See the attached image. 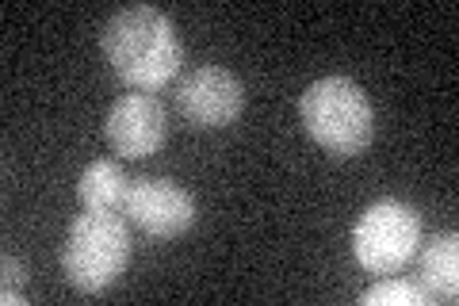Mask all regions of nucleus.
<instances>
[{
  "label": "nucleus",
  "instance_id": "3",
  "mask_svg": "<svg viewBox=\"0 0 459 306\" xmlns=\"http://www.w3.org/2000/svg\"><path fill=\"white\" fill-rule=\"evenodd\" d=\"M134 238L123 214L84 211L74 218L62 245V272L81 295L108 291L131 265Z\"/></svg>",
  "mask_w": 459,
  "mask_h": 306
},
{
  "label": "nucleus",
  "instance_id": "4",
  "mask_svg": "<svg viewBox=\"0 0 459 306\" xmlns=\"http://www.w3.org/2000/svg\"><path fill=\"white\" fill-rule=\"evenodd\" d=\"M421 245V214L402 199H376L352 226V257L371 275H394Z\"/></svg>",
  "mask_w": 459,
  "mask_h": 306
},
{
  "label": "nucleus",
  "instance_id": "2",
  "mask_svg": "<svg viewBox=\"0 0 459 306\" xmlns=\"http://www.w3.org/2000/svg\"><path fill=\"white\" fill-rule=\"evenodd\" d=\"M307 135L333 157H360L376 138V108L352 77H322L299 100Z\"/></svg>",
  "mask_w": 459,
  "mask_h": 306
},
{
  "label": "nucleus",
  "instance_id": "6",
  "mask_svg": "<svg viewBox=\"0 0 459 306\" xmlns=\"http://www.w3.org/2000/svg\"><path fill=\"white\" fill-rule=\"evenodd\" d=\"M123 214L150 238H180L188 234L199 218L195 196L169 177H138L131 180Z\"/></svg>",
  "mask_w": 459,
  "mask_h": 306
},
{
  "label": "nucleus",
  "instance_id": "11",
  "mask_svg": "<svg viewBox=\"0 0 459 306\" xmlns=\"http://www.w3.org/2000/svg\"><path fill=\"white\" fill-rule=\"evenodd\" d=\"M0 265H4V287H0V302H4V306H23V284H27L23 260L4 253V257H0Z\"/></svg>",
  "mask_w": 459,
  "mask_h": 306
},
{
  "label": "nucleus",
  "instance_id": "10",
  "mask_svg": "<svg viewBox=\"0 0 459 306\" xmlns=\"http://www.w3.org/2000/svg\"><path fill=\"white\" fill-rule=\"evenodd\" d=\"M360 302L364 306H429L433 299H429V291L418 280H402V275H394V280L371 284L360 295Z\"/></svg>",
  "mask_w": 459,
  "mask_h": 306
},
{
  "label": "nucleus",
  "instance_id": "1",
  "mask_svg": "<svg viewBox=\"0 0 459 306\" xmlns=\"http://www.w3.org/2000/svg\"><path fill=\"white\" fill-rule=\"evenodd\" d=\"M100 50L126 89L161 92L184 66V42L169 12L153 4H126L100 27Z\"/></svg>",
  "mask_w": 459,
  "mask_h": 306
},
{
  "label": "nucleus",
  "instance_id": "9",
  "mask_svg": "<svg viewBox=\"0 0 459 306\" xmlns=\"http://www.w3.org/2000/svg\"><path fill=\"white\" fill-rule=\"evenodd\" d=\"M77 196H81V207L84 211H108V214H119L126 207V196H131V180L126 172L100 157V162L84 165L81 180H77Z\"/></svg>",
  "mask_w": 459,
  "mask_h": 306
},
{
  "label": "nucleus",
  "instance_id": "7",
  "mask_svg": "<svg viewBox=\"0 0 459 306\" xmlns=\"http://www.w3.org/2000/svg\"><path fill=\"white\" fill-rule=\"evenodd\" d=\"M104 138L119 157H153L169 138V108L153 92H126L104 115Z\"/></svg>",
  "mask_w": 459,
  "mask_h": 306
},
{
  "label": "nucleus",
  "instance_id": "8",
  "mask_svg": "<svg viewBox=\"0 0 459 306\" xmlns=\"http://www.w3.org/2000/svg\"><path fill=\"white\" fill-rule=\"evenodd\" d=\"M410 265L418 268V284L429 291V299H444V302L459 299V238L455 234H437L421 241Z\"/></svg>",
  "mask_w": 459,
  "mask_h": 306
},
{
  "label": "nucleus",
  "instance_id": "5",
  "mask_svg": "<svg viewBox=\"0 0 459 306\" xmlns=\"http://www.w3.org/2000/svg\"><path fill=\"white\" fill-rule=\"evenodd\" d=\"M177 111L195 130H222L246 111V84L226 66H199L177 81Z\"/></svg>",
  "mask_w": 459,
  "mask_h": 306
}]
</instances>
